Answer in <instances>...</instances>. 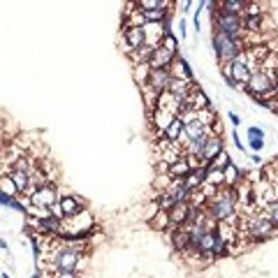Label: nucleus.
Instances as JSON below:
<instances>
[{"instance_id":"nucleus-1","label":"nucleus","mask_w":278,"mask_h":278,"mask_svg":"<svg viewBox=\"0 0 278 278\" xmlns=\"http://www.w3.org/2000/svg\"><path fill=\"white\" fill-rule=\"evenodd\" d=\"M237 211H239V197H237V188H220L218 195L206 204V213L213 216L218 223H227V220H237Z\"/></svg>"},{"instance_id":"nucleus-2","label":"nucleus","mask_w":278,"mask_h":278,"mask_svg":"<svg viewBox=\"0 0 278 278\" xmlns=\"http://www.w3.org/2000/svg\"><path fill=\"white\" fill-rule=\"evenodd\" d=\"M93 232H98V223H95V216L90 213L88 209H83L81 213H77L72 218L63 220V230H60L58 239H86Z\"/></svg>"},{"instance_id":"nucleus-3","label":"nucleus","mask_w":278,"mask_h":278,"mask_svg":"<svg viewBox=\"0 0 278 278\" xmlns=\"http://www.w3.org/2000/svg\"><path fill=\"white\" fill-rule=\"evenodd\" d=\"M211 44H213V53H216V58H218L220 65L232 63V60H237V56H239L241 51H246L243 40L230 38L225 33H213V35H211Z\"/></svg>"},{"instance_id":"nucleus-4","label":"nucleus","mask_w":278,"mask_h":278,"mask_svg":"<svg viewBox=\"0 0 278 278\" xmlns=\"http://www.w3.org/2000/svg\"><path fill=\"white\" fill-rule=\"evenodd\" d=\"M274 79H276L274 75L264 72V70H257V72H253L250 81L243 88L255 100H271L274 98Z\"/></svg>"},{"instance_id":"nucleus-5","label":"nucleus","mask_w":278,"mask_h":278,"mask_svg":"<svg viewBox=\"0 0 278 278\" xmlns=\"http://www.w3.org/2000/svg\"><path fill=\"white\" fill-rule=\"evenodd\" d=\"M60 202V195H58V188L53 183H46L42 188L33 190V195L26 199V206H35V209H56Z\"/></svg>"},{"instance_id":"nucleus-6","label":"nucleus","mask_w":278,"mask_h":278,"mask_svg":"<svg viewBox=\"0 0 278 278\" xmlns=\"http://www.w3.org/2000/svg\"><path fill=\"white\" fill-rule=\"evenodd\" d=\"M120 38H123V49L125 53H132V51H139L142 46H146V26H123V33H120Z\"/></svg>"},{"instance_id":"nucleus-7","label":"nucleus","mask_w":278,"mask_h":278,"mask_svg":"<svg viewBox=\"0 0 278 278\" xmlns=\"http://www.w3.org/2000/svg\"><path fill=\"white\" fill-rule=\"evenodd\" d=\"M83 209H86V202H83L81 197H77V195H60V202H58V206L53 209V213H56L60 220H65V218L77 216V213H81Z\"/></svg>"},{"instance_id":"nucleus-8","label":"nucleus","mask_w":278,"mask_h":278,"mask_svg":"<svg viewBox=\"0 0 278 278\" xmlns=\"http://www.w3.org/2000/svg\"><path fill=\"white\" fill-rule=\"evenodd\" d=\"M223 151H225V139H223V135H213V132H211L206 144H204L202 153H199L202 167H209L213 160L218 158V153H223Z\"/></svg>"},{"instance_id":"nucleus-9","label":"nucleus","mask_w":278,"mask_h":278,"mask_svg":"<svg viewBox=\"0 0 278 278\" xmlns=\"http://www.w3.org/2000/svg\"><path fill=\"white\" fill-rule=\"evenodd\" d=\"M230 70H232V81L239 86V83H246L250 81V77H253V72L248 70V65H246V51H241L239 56H237V60H232L230 63Z\"/></svg>"},{"instance_id":"nucleus-10","label":"nucleus","mask_w":278,"mask_h":278,"mask_svg":"<svg viewBox=\"0 0 278 278\" xmlns=\"http://www.w3.org/2000/svg\"><path fill=\"white\" fill-rule=\"evenodd\" d=\"M169 241H172L174 250H179V253H188L190 246H193L188 227H176V230H169Z\"/></svg>"},{"instance_id":"nucleus-11","label":"nucleus","mask_w":278,"mask_h":278,"mask_svg":"<svg viewBox=\"0 0 278 278\" xmlns=\"http://www.w3.org/2000/svg\"><path fill=\"white\" fill-rule=\"evenodd\" d=\"M172 72L169 70H153L151 72V79H149V86L158 95H162V93H167V88H169V83H172Z\"/></svg>"},{"instance_id":"nucleus-12","label":"nucleus","mask_w":278,"mask_h":278,"mask_svg":"<svg viewBox=\"0 0 278 278\" xmlns=\"http://www.w3.org/2000/svg\"><path fill=\"white\" fill-rule=\"evenodd\" d=\"M204 112V109H211V102L209 98H206V93H204L199 86H195L193 88V93H190V98L186 100V112Z\"/></svg>"},{"instance_id":"nucleus-13","label":"nucleus","mask_w":278,"mask_h":278,"mask_svg":"<svg viewBox=\"0 0 278 278\" xmlns=\"http://www.w3.org/2000/svg\"><path fill=\"white\" fill-rule=\"evenodd\" d=\"M174 119H176L174 114L165 112V109H158V107H156V109H153V112L149 114L151 125H153V128L158 130V135H165V130L169 128V123H172Z\"/></svg>"},{"instance_id":"nucleus-14","label":"nucleus","mask_w":278,"mask_h":278,"mask_svg":"<svg viewBox=\"0 0 278 278\" xmlns=\"http://www.w3.org/2000/svg\"><path fill=\"white\" fill-rule=\"evenodd\" d=\"M174 53H169V51H165L162 46H156V51H153V56H151V60H149V65H151V70H169L172 68V63H174Z\"/></svg>"},{"instance_id":"nucleus-15","label":"nucleus","mask_w":278,"mask_h":278,"mask_svg":"<svg viewBox=\"0 0 278 278\" xmlns=\"http://www.w3.org/2000/svg\"><path fill=\"white\" fill-rule=\"evenodd\" d=\"M190 211H193V204H190V202H181V204H176L172 211H167V213H169V220H172L174 230H176V227H183L186 223H188Z\"/></svg>"},{"instance_id":"nucleus-16","label":"nucleus","mask_w":278,"mask_h":278,"mask_svg":"<svg viewBox=\"0 0 278 278\" xmlns=\"http://www.w3.org/2000/svg\"><path fill=\"white\" fill-rule=\"evenodd\" d=\"M216 234H218V239L223 241V243H227V246L232 248L234 241L239 239V225H234L232 220H227V223H218Z\"/></svg>"},{"instance_id":"nucleus-17","label":"nucleus","mask_w":278,"mask_h":278,"mask_svg":"<svg viewBox=\"0 0 278 278\" xmlns=\"http://www.w3.org/2000/svg\"><path fill=\"white\" fill-rule=\"evenodd\" d=\"M190 172H193V167H190V162H188L186 156H183L179 162H174V165L167 167V176H169L172 181H186Z\"/></svg>"},{"instance_id":"nucleus-18","label":"nucleus","mask_w":278,"mask_h":278,"mask_svg":"<svg viewBox=\"0 0 278 278\" xmlns=\"http://www.w3.org/2000/svg\"><path fill=\"white\" fill-rule=\"evenodd\" d=\"M246 5H248V0H218V2H216L218 12H223V14H234V16L243 14Z\"/></svg>"},{"instance_id":"nucleus-19","label":"nucleus","mask_w":278,"mask_h":278,"mask_svg":"<svg viewBox=\"0 0 278 278\" xmlns=\"http://www.w3.org/2000/svg\"><path fill=\"white\" fill-rule=\"evenodd\" d=\"M169 72H172L174 79H181V81H195V79H193V72H190V68H188V63L181 58V56H176V58H174Z\"/></svg>"},{"instance_id":"nucleus-20","label":"nucleus","mask_w":278,"mask_h":278,"mask_svg":"<svg viewBox=\"0 0 278 278\" xmlns=\"http://www.w3.org/2000/svg\"><path fill=\"white\" fill-rule=\"evenodd\" d=\"M186 183V188L190 190V193H195V190H199L206 183V167H199V169H193V172L188 174V179L183 181Z\"/></svg>"},{"instance_id":"nucleus-21","label":"nucleus","mask_w":278,"mask_h":278,"mask_svg":"<svg viewBox=\"0 0 278 278\" xmlns=\"http://www.w3.org/2000/svg\"><path fill=\"white\" fill-rule=\"evenodd\" d=\"M223 172H225V188H237L241 181H243V174H241V169L234 165V162L227 165Z\"/></svg>"},{"instance_id":"nucleus-22","label":"nucleus","mask_w":278,"mask_h":278,"mask_svg":"<svg viewBox=\"0 0 278 278\" xmlns=\"http://www.w3.org/2000/svg\"><path fill=\"white\" fill-rule=\"evenodd\" d=\"M181 135H183V120L176 116V119L169 123V128L165 130V135H162V139H167V142H174V144H179Z\"/></svg>"},{"instance_id":"nucleus-23","label":"nucleus","mask_w":278,"mask_h":278,"mask_svg":"<svg viewBox=\"0 0 278 278\" xmlns=\"http://www.w3.org/2000/svg\"><path fill=\"white\" fill-rule=\"evenodd\" d=\"M149 225L153 227V230H158V232H169V230H174L172 220H169V213H167V211H160L156 218L149 220Z\"/></svg>"},{"instance_id":"nucleus-24","label":"nucleus","mask_w":278,"mask_h":278,"mask_svg":"<svg viewBox=\"0 0 278 278\" xmlns=\"http://www.w3.org/2000/svg\"><path fill=\"white\" fill-rule=\"evenodd\" d=\"M206 183L213 186V188H225V172L223 169H213V167H206Z\"/></svg>"},{"instance_id":"nucleus-25","label":"nucleus","mask_w":278,"mask_h":278,"mask_svg":"<svg viewBox=\"0 0 278 278\" xmlns=\"http://www.w3.org/2000/svg\"><path fill=\"white\" fill-rule=\"evenodd\" d=\"M151 65L149 63H142V65H135V70H132V77H135V81L139 83V86H146L151 79Z\"/></svg>"},{"instance_id":"nucleus-26","label":"nucleus","mask_w":278,"mask_h":278,"mask_svg":"<svg viewBox=\"0 0 278 278\" xmlns=\"http://www.w3.org/2000/svg\"><path fill=\"white\" fill-rule=\"evenodd\" d=\"M0 195H5V197H19V190H16L14 186V181H12V176L9 174H2L0 176Z\"/></svg>"},{"instance_id":"nucleus-27","label":"nucleus","mask_w":278,"mask_h":278,"mask_svg":"<svg viewBox=\"0 0 278 278\" xmlns=\"http://www.w3.org/2000/svg\"><path fill=\"white\" fill-rule=\"evenodd\" d=\"M160 46H162L165 51L174 53V56L179 53V40H176V35H174L172 30H169V33H167L165 38H162V42H160Z\"/></svg>"},{"instance_id":"nucleus-28","label":"nucleus","mask_w":278,"mask_h":278,"mask_svg":"<svg viewBox=\"0 0 278 278\" xmlns=\"http://www.w3.org/2000/svg\"><path fill=\"white\" fill-rule=\"evenodd\" d=\"M197 120L202 123L204 128H213V123H216V112L213 109H204V112H197Z\"/></svg>"},{"instance_id":"nucleus-29","label":"nucleus","mask_w":278,"mask_h":278,"mask_svg":"<svg viewBox=\"0 0 278 278\" xmlns=\"http://www.w3.org/2000/svg\"><path fill=\"white\" fill-rule=\"evenodd\" d=\"M262 213H264V218L269 220L271 225L278 230V202H274V204H269V206H264L262 209Z\"/></svg>"},{"instance_id":"nucleus-30","label":"nucleus","mask_w":278,"mask_h":278,"mask_svg":"<svg viewBox=\"0 0 278 278\" xmlns=\"http://www.w3.org/2000/svg\"><path fill=\"white\" fill-rule=\"evenodd\" d=\"M264 179H269L271 183H278V158H274L269 165H264Z\"/></svg>"},{"instance_id":"nucleus-31","label":"nucleus","mask_w":278,"mask_h":278,"mask_svg":"<svg viewBox=\"0 0 278 278\" xmlns=\"http://www.w3.org/2000/svg\"><path fill=\"white\" fill-rule=\"evenodd\" d=\"M227 165H232V158H230V153H227V151H223V153H218V158L213 160L209 167H213V169H225Z\"/></svg>"},{"instance_id":"nucleus-32","label":"nucleus","mask_w":278,"mask_h":278,"mask_svg":"<svg viewBox=\"0 0 278 278\" xmlns=\"http://www.w3.org/2000/svg\"><path fill=\"white\" fill-rule=\"evenodd\" d=\"M248 139H264V130L257 128V125H250L248 128Z\"/></svg>"},{"instance_id":"nucleus-33","label":"nucleus","mask_w":278,"mask_h":278,"mask_svg":"<svg viewBox=\"0 0 278 278\" xmlns=\"http://www.w3.org/2000/svg\"><path fill=\"white\" fill-rule=\"evenodd\" d=\"M248 142H250V151L253 153H260L264 149V139H248Z\"/></svg>"},{"instance_id":"nucleus-34","label":"nucleus","mask_w":278,"mask_h":278,"mask_svg":"<svg viewBox=\"0 0 278 278\" xmlns=\"http://www.w3.org/2000/svg\"><path fill=\"white\" fill-rule=\"evenodd\" d=\"M232 139H234V146H237L241 153H246V146H243V142H241V137H239V132H237V130L232 132Z\"/></svg>"},{"instance_id":"nucleus-35","label":"nucleus","mask_w":278,"mask_h":278,"mask_svg":"<svg viewBox=\"0 0 278 278\" xmlns=\"http://www.w3.org/2000/svg\"><path fill=\"white\" fill-rule=\"evenodd\" d=\"M227 120L232 123L234 128H239L241 125V119H239V114H234V112H227Z\"/></svg>"},{"instance_id":"nucleus-36","label":"nucleus","mask_w":278,"mask_h":278,"mask_svg":"<svg viewBox=\"0 0 278 278\" xmlns=\"http://www.w3.org/2000/svg\"><path fill=\"white\" fill-rule=\"evenodd\" d=\"M179 33H181V38H186V35H188V23H186V19H181L179 21Z\"/></svg>"},{"instance_id":"nucleus-37","label":"nucleus","mask_w":278,"mask_h":278,"mask_svg":"<svg viewBox=\"0 0 278 278\" xmlns=\"http://www.w3.org/2000/svg\"><path fill=\"white\" fill-rule=\"evenodd\" d=\"M49 278H79L77 274H51Z\"/></svg>"},{"instance_id":"nucleus-38","label":"nucleus","mask_w":278,"mask_h":278,"mask_svg":"<svg viewBox=\"0 0 278 278\" xmlns=\"http://www.w3.org/2000/svg\"><path fill=\"white\" fill-rule=\"evenodd\" d=\"M250 160H253L255 165H262V158H260V153H253V156H250Z\"/></svg>"},{"instance_id":"nucleus-39","label":"nucleus","mask_w":278,"mask_h":278,"mask_svg":"<svg viewBox=\"0 0 278 278\" xmlns=\"http://www.w3.org/2000/svg\"><path fill=\"white\" fill-rule=\"evenodd\" d=\"M274 98H278V75H276V79H274Z\"/></svg>"},{"instance_id":"nucleus-40","label":"nucleus","mask_w":278,"mask_h":278,"mask_svg":"<svg viewBox=\"0 0 278 278\" xmlns=\"http://www.w3.org/2000/svg\"><path fill=\"white\" fill-rule=\"evenodd\" d=\"M181 7H183V12H188V9L193 7V2H181Z\"/></svg>"},{"instance_id":"nucleus-41","label":"nucleus","mask_w":278,"mask_h":278,"mask_svg":"<svg viewBox=\"0 0 278 278\" xmlns=\"http://www.w3.org/2000/svg\"><path fill=\"white\" fill-rule=\"evenodd\" d=\"M2 278H9V274H7V271H2Z\"/></svg>"}]
</instances>
